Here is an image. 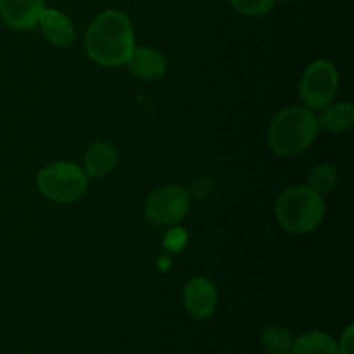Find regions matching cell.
Masks as SVG:
<instances>
[{
  "mask_svg": "<svg viewBox=\"0 0 354 354\" xmlns=\"http://www.w3.org/2000/svg\"><path fill=\"white\" fill-rule=\"evenodd\" d=\"M135 47L137 45H135L133 24L123 10H104L86 30V55L93 62L106 68L127 64Z\"/></svg>",
  "mask_w": 354,
  "mask_h": 354,
  "instance_id": "cell-1",
  "label": "cell"
},
{
  "mask_svg": "<svg viewBox=\"0 0 354 354\" xmlns=\"http://www.w3.org/2000/svg\"><path fill=\"white\" fill-rule=\"evenodd\" d=\"M318 121L313 111L292 106L280 111L268 127V145L282 158H292L306 151L318 135Z\"/></svg>",
  "mask_w": 354,
  "mask_h": 354,
  "instance_id": "cell-2",
  "label": "cell"
},
{
  "mask_svg": "<svg viewBox=\"0 0 354 354\" xmlns=\"http://www.w3.org/2000/svg\"><path fill=\"white\" fill-rule=\"evenodd\" d=\"M325 214L324 197L310 187H290L275 203V216L289 234L304 235L317 230Z\"/></svg>",
  "mask_w": 354,
  "mask_h": 354,
  "instance_id": "cell-3",
  "label": "cell"
},
{
  "mask_svg": "<svg viewBox=\"0 0 354 354\" xmlns=\"http://www.w3.org/2000/svg\"><path fill=\"white\" fill-rule=\"evenodd\" d=\"M37 187L45 199L57 204H69L86 192L88 176L75 162L57 161L38 171Z\"/></svg>",
  "mask_w": 354,
  "mask_h": 354,
  "instance_id": "cell-4",
  "label": "cell"
},
{
  "mask_svg": "<svg viewBox=\"0 0 354 354\" xmlns=\"http://www.w3.org/2000/svg\"><path fill=\"white\" fill-rule=\"evenodd\" d=\"M339 88V73L327 59H317L304 71L299 85V97L304 107L320 111L330 106Z\"/></svg>",
  "mask_w": 354,
  "mask_h": 354,
  "instance_id": "cell-5",
  "label": "cell"
},
{
  "mask_svg": "<svg viewBox=\"0 0 354 354\" xmlns=\"http://www.w3.org/2000/svg\"><path fill=\"white\" fill-rule=\"evenodd\" d=\"M190 209V196L183 187L165 185L152 190L145 199L144 213L151 223L165 227L176 225Z\"/></svg>",
  "mask_w": 354,
  "mask_h": 354,
  "instance_id": "cell-6",
  "label": "cell"
},
{
  "mask_svg": "<svg viewBox=\"0 0 354 354\" xmlns=\"http://www.w3.org/2000/svg\"><path fill=\"white\" fill-rule=\"evenodd\" d=\"M218 304V292L214 283L206 277H194L183 289V306L196 320L213 317Z\"/></svg>",
  "mask_w": 354,
  "mask_h": 354,
  "instance_id": "cell-7",
  "label": "cell"
},
{
  "mask_svg": "<svg viewBox=\"0 0 354 354\" xmlns=\"http://www.w3.org/2000/svg\"><path fill=\"white\" fill-rule=\"evenodd\" d=\"M45 9V0H0L3 23L17 31L33 30Z\"/></svg>",
  "mask_w": 354,
  "mask_h": 354,
  "instance_id": "cell-8",
  "label": "cell"
},
{
  "mask_svg": "<svg viewBox=\"0 0 354 354\" xmlns=\"http://www.w3.org/2000/svg\"><path fill=\"white\" fill-rule=\"evenodd\" d=\"M38 24H40L44 37L54 47L68 48L75 41V26H73L71 19L64 12H61V10L47 9L45 7Z\"/></svg>",
  "mask_w": 354,
  "mask_h": 354,
  "instance_id": "cell-9",
  "label": "cell"
},
{
  "mask_svg": "<svg viewBox=\"0 0 354 354\" xmlns=\"http://www.w3.org/2000/svg\"><path fill=\"white\" fill-rule=\"evenodd\" d=\"M128 69L135 76L147 82L161 80L166 73V59L152 47H135L127 61Z\"/></svg>",
  "mask_w": 354,
  "mask_h": 354,
  "instance_id": "cell-10",
  "label": "cell"
},
{
  "mask_svg": "<svg viewBox=\"0 0 354 354\" xmlns=\"http://www.w3.org/2000/svg\"><path fill=\"white\" fill-rule=\"evenodd\" d=\"M118 162L116 145L107 140H97L83 156V171L88 178H102L114 169Z\"/></svg>",
  "mask_w": 354,
  "mask_h": 354,
  "instance_id": "cell-11",
  "label": "cell"
},
{
  "mask_svg": "<svg viewBox=\"0 0 354 354\" xmlns=\"http://www.w3.org/2000/svg\"><path fill=\"white\" fill-rule=\"evenodd\" d=\"M318 128L328 133H341L349 130L354 123V107L349 102H339L324 107V113L317 118Z\"/></svg>",
  "mask_w": 354,
  "mask_h": 354,
  "instance_id": "cell-12",
  "label": "cell"
},
{
  "mask_svg": "<svg viewBox=\"0 0 354 354\" xmlns=\"http://www.w3.org/2000/svg\"><path fill=\"white\" fill-rule=\"evenodd\" d=\"M292 354H341L339 344L324 332H308L292 344Z\"/></svg>",
  "mask_w": 354,
  "mask_h": 354,
  "instance_id": "cell-13",
  "label": "cell"
},
{
  "mask_svg": "<svg viewBox=\"0 0 354 354\" xmlns=\"http://www.w3.org/2000/svg\"><path fill=\"white\" fill-rule=\"evenodd\" d=\"M335 183H337V171L328 162H320V165L313 166L308 173V185L311 190H315L320 196L330 194L334 190Z\"/></svg>",
  "mask_w": 354,
  "mask_h": 354,
  "instance_id": "cell-14",
  "label": "cell"
},
{
  "mask_svg": "<svg viewBox=\"0 0 354 354\" xmlns=\"http://www.w3.org/2000/svg\"><path fill=\"white\" fill-rule=\"evenodd\" d=\"M294 339L289 330L280 327H268L261 335V346L268 354H289Z\"/></svg>",
  "mask_w": 354,
  "mask_h": 354,
  "instance_id": "cell-15",
  "label": "cell"
},
{
  "mask_svg": "<svg viewBox=\"0 0 354 354\" xmlns=\"http://www.w3.org/2000/svg\"><path fill=\"white\" fill-rule=\"evenodd\" d=\"M234 9L244 16H265L275 7V0H230Z\"/></svg>",
  "mask_w": 354,
  "mask_h": 354,
  "instance_id": "cell-16",
  "label": "cell"
},
{
  "mask_svg": "<svg viewBox=\"0 0 354 354\" xmlns=\"http://www.w3.org/2000/svg\"><path fill=\"white\" fill-rule=\"evenodd\" d=\"M187 235L183 232V228H173V230L168 232V235L165 237V248L168 251H180V249L185 245Z\"/></svg>",
  "mask_w": 354,
  "mask_h": 354,
  "instance_id": "cell-17",
  "label": "cell"
},
{
  "mask_svg": "<svg viewBox=\"0 0 354 354\" xmlns=\"http://www.w3.org/2000/svg\"><path fill=\"white\" fill-rule=\"evenodd\" d=\"M341 354H353V325L346 328V332L341 337V346H339Z\"/></svg>",
  "mask_w": 354,
  "mask_h": 354,
  "instance_id": "cell-18",
  "label": "cell"
},
{
  "mask_svg": "<svg viewBox=\"0 0 354 354\" xmlns=\"http://www.w3.org/2000/svg\"><path fill=\"white\" fill-rule=\"evenodd\" d=\"M287 2H289V0H287Z\"/></svg>",
  "mask_w": 354,
  "mask_h": 354,
  "instance_id": "cell-19",
  "label": "cell"
}]
</instances>
